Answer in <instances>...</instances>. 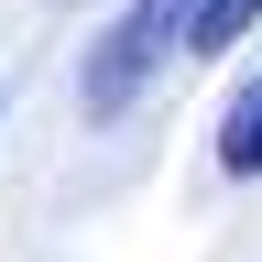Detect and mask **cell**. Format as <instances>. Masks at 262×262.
<instances>
[{"label": "cell", "instance_id": "2", "mask_svg": "<svg viewBox=\"0 0 262 262\" xmlns=\"http://www.w3.org/2000/svg\"><path fill=\"white\" fill-rule=\"evenodd\" d=\"M219 175H262V88H241V98H229V120H219Z\"/></svg>", "mask_w": 262, "mask_h": 262}, {"label": "cell", "instance_id": "1", "mask_svg": "<svg viewBox=\"0 0 262 262\" xmlns=\"http://www.w3.org/2000/svg\"><path fill=\"white\" fill-rule=\"evenodd\" d=\"M196 22H208V0H131V11L88 44V77H77V98H88V120H120L131 98H142L164 66H175V44L196 55Z\"/></svg>", "mask_w": 262, "mask_h": 262}]
</instances>
